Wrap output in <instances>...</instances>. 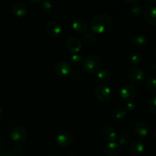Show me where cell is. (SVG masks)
I'll use <instances>...</instances> for the list:
<instances>
[{
	"label": "cell",
	"instance_id": "obj_10",
	"mask_svg": "<svg viewBox=\"0 0 156 156\" xmlns=\"http://www.w3.org/2000/svg\"><path fill=\"white\" fill-rule=\"evenodd\" d=\"M73 30L78 33L83 34L85 33L88 30L89 27V24L85 19L82 18H78L73 21V24H72Z\"/></svg>",
	"mask_w": 156,
	"mask_h": 156
},
{
	"label": "cell",
	"instance_id": "obj_16",
	"mask_svg": "<svg viewBox=\"0 0 156 156\" xmlns=\"http://www.w3.org/2000/svg\"><path fill=\"white\" fill-rule=\"evenodd\" d=\"M102 136L105 138V140L110 142H114V140H117V131L115 130L112 126H107L103 129L102 132Z\"/></svg>",
	"mask_w": 156,
	"mask_h": 156
},
{
	"label": "cell",
	"instance_id": "obj_8",
	"mask_svg": "<svg viewBox=\"0 0 156 156\" xmlns=\"http://www.w3.org/2000/svg\"><path fill=\"white\" fill-rule=\"evenodd\" d=\"M143 17L146 22L151 25H156V5H149L143 12Z\"/></svg>",
	"mask_w": 156,
	"mask_h": 156
},
{
	"label": "cell",
	"instance_id": "obj_21",
	"mask_svg": "<svg viewBox=\"0 0 156 156\" xmlns=\"http://www.w3.org/2000/svg\"><path fill=\"white\" fill-rule=\"evenodd\" d=\"M143 12V6L140 5H134L129 9V13L134 17H138Z\"/></svg>",
	"mask_w": 156,
	"mask_h": 156
},
{
	"label": "cell",
	"instance_id": "obj_33",
	"mask_svg": "<svg viewBox=\"0 0 156 156\" xmlns=\"http://www.w3.org/2000/svg\"><path fill=\"white\" fill-rule=\"evenodd\" d=\"M3 148H4V142H3V140L0 138V154L2 152Z\"/></svg>",
	"mask_w": 156,
	"mask_h": 156
},
{
	"label": "cell",
	"instance_id": "obj_25",
	"mask_svg": "<svg viewBox=\"0 0 156 156\" xmlns=\"http://www.w3.org/2000/svg\"><path fill=\"white\" fill-rule=\"evenodd\" d=\"M70 60L75 66H80L84 62L82 56L78 53L72 55V56L70 57Z\"/></svg>",
	"mask_w": 156,
	"mask_h": 156
},
{
	"label": "cell",
	"instance_id": "obj_17",
	"mask_svg": "<svg viewBox=\"0 0 156 156\" xmlns=\"http://www.w3.org/2000/svg\"><path fill=\"white\" fill-rule=\"evenodd\" d=\"M129 150L133 155L138 156L143 153L145 150V146L143 143L140 141H135L130 145Z\"/></svg>",
	"mask_w": 156,
	"mask_h": 156
},
{
	"label": "cell",
	"instance_id": "obj_1",
	"mask_svg": "<svg viewBox=\"0 0 156 156\" xmlns=\"http://www.w3.org/2000/svg\"><path fill=\"white\" fill-rule=\"evenodd\" d=\"M112 27V19L107 14L101 13L96 15L91 19L90 28L93 33L105 34L108 33Z\"/></svg>",
	"mask_w": 156,
	"mask_h": 156
},
{
	"label": "cell",
	"instance_id": "obj_4",
	"mask_svg": "<svg viewBox=\"0 0 156 156\" xmlns=\"http://www.w3.org/2000/svg\"><path fill=\"white\" fill-rule=\"evenodd\" d=\"M94 94L98 100L101 101H108L111 99L112 92L109 87L101 85L96 87L94 91Z\"/></svg>",
	"mask_w": 156,
	"mask_h": 156
},
{
	"label": "cell",
	"instance_id": "obj_37",
	"mask_svg": "<svg viewBox=\"0 0 156 156\" xmlns=\"http://www.w3.org/2000/svg\"><path fill=\"white\" fill-rule=\"evenodd\" d=\"M154 56H155V61H156V48H155V51H154Z\"/></svg>",
	"mask_w": 156,
	"mask_h": 156
},
{
	"label": "cell",
	"instance_id": "obj_24",
	"mask_svg": "<svg viewBox=\"0 0 156 156\" xmlns=\"http://www.w3.org/2000/svg\"><path fill=\"white\" fill-rule=\"evenodd\" d=\"M129 62H130L133 66H138L139 64L140 63V62H141V57H140V56L139 55V53H133L132 54L129 56Z\"/></svg>",
	"mask_w": 156,
	"mask_h": 156
},
{
	"label": "cell",
	"instance_id": "obj_20",
	"mask_svg": "<svg viewBox=\"0 0 156 156\" xmlns=\"http://www.w3.org/2000/svg\"><path fill=\"white\" fill-rule=\"evenodd\" d=\"M126 114V111L123 108H120V107H117L114 108V109L111 111V116L114 118L117 119V120H120V119L124 118Z\"/></svg>",
	"mask_w": 156,
	"mask_h": 156
},
{
	"label": "cell",
	"instance_id": "obj_7",
	"mask_svg": "<svg viewBox=\"0 0 156 156\" xmlns=\"http://www.w3.org/2000/svg\"><path fill=\"white\" fill-rule=\"evenodd\" d=\"M56 143L61 148H67L70 146L73 143V136L69 132L63 131L58 134L56 137Z\"/></svg>",
	"mask_w": 156,
	"mask_h": 156
},
{
	"label": "cell",
	"instance_id": "obj_27",
	"mask_svg": "<svg viewBox=\"0 0 156 156\" xmlns=\"http://www.w3.org/2000/svg\"><path fill=\"white\" fill-rule=\"evenodd\" d=\"M83 41L85 44H91L92 43H94V41H95V35L93 33H87L86 34H85V36H84Z\"/></svg>",
	"mask_w": 156,
	"mask_h": 156
},
{
	"label": "cell",
	"instance_id": "obj_18",
	"mask_svg": "<svg viewBox=\"0 0 156 156\" xmlns=\"http://www.w3.org/2000/svg\"><path fill=\"white\" fill-rule=\"evenodd\" d=\"M133 45L135 46L138 48H143L145 47L148 44V39L144 35H138L131 39Z\"/></svg>",
	"mask_w": 156,
	"mask_h": 156
},
{
	"label": "cell",
	"instance_id": "obj_22",
	"mask_svg": "<svg viewBox=\"0 0 156 156\" xmlns=\"http://www.w3.org/2000/svg\"><path fill=\"white\" fill-rule=\"evenodd\" d=\"M146 88L151 92L156 94V78L150 77L146 80Z\"/></svg>",
	"mask_w": 156,
	"mask_h": 156
},
{
	"label": "cell",
	"instance_id": "obj_39",
	"mask_svg": "<svg viewBox=\"0 0 156 156\" xmlns=\"http://www.w3.org/2000/svg\"><path fill=\"white\" fill-rule=\"evenodd\" d=\"M2 109L1 106H0V115H1V114H2Z\"/></svg>",
	"mask_w": 156,
	"mask_h": 156
},
{
	"label": "cell",
	"instance_id": "obj_23",
	"mask_svg": "<svg viewBox=\"0 0 156 156\" xmlns=\"http://www.w3.org/2000/svg\"><path fill=\"white\" fill-rule=\"evenodd\" d=\"M129 136L127 133H123L120 134L118 137H117V140H118V144L120 145V146H126L129 143Z\"/></svg>",
	"mask_w": 156,
	"mask_h": 156
},
{
	"label": "cell",
	"instance_id": "obj_38",
	"mask_svg": "<svg viewBox=\"0 0 156 156\" xmlns=\"http://www.w3.org/2000/svg\"><path fill=\"white\" fill-rule=\"evenodd\" d=\"M153 136H154V138H155V140H156V129H155V132H154Z\"/></svg>",
	"mask_w": 156,
	"mask_h": 156
},
{
	"label": "cell",
	"instance_id": "obj_6",
	"mask_svg": "<svg viewBox=\"0 0 156 156\" xmlns=\"http://www.w3.org/2000/svg\"><path fill=\"white\" fill-rule=\"evenodd\" d=\"M137 88L131 84L125 85L121 88L120 91V95L123 100L131 101L136 96Z\"/></svg>",
	"mask_w": 156,
	"mask_h": 156
},
{
	"label": "cell",
	"instance_id": "obj_13",
	"mask_svg": "<svg viewBox=\"0 0 156 156\" xmlns=\"http://www.w3.org/2000/svg\"><path fill=\"white\" fill-rule=\"evenodd\" d=\"M121 152V146L116 142H110L106 145L105 153L108 156H119Z\"/></svg>",
	"mask_w": 156,
	"mask_h": 156
},
{
	"label": "cell",
	"instance_id": "obj_5",
	"mask_svg": "<svg viewBox=\"0 0 156 156\" xmlns=\"http://www.w3.org/2000/svg\"><path fill=\"white\" fill-rule=\"evenodd\" d=\"M27 131L23 126H15L13 129L11 130L10 137L15 143H20L24 142L27 139Z\"/></svg>",
	"mask_w": 156,
	"mask_h": 156
},
{
	"label": "cell",
	"instance_id": "obj_15",
	"mask_svg": "<svg viewBox=\"0 0 156 156\" xmlns=\"http://www.w3.org/2000/svg\"><path fill=\"white\" fill-rule=\"evenodd\" d=\"M66 46L68 50L74 54L79 53L82 49V43L76 37H70L67 41Z\"/></svg>",
	"mask_w": 156,
	"mask_h": 156
},
{
	"label": "cell",
	"instance_id": "obj_12",
	"mask_svg": "<svg viewBox=\"0 0 156 156\" xmlns=\"http://www.w3.org/2000/svg\"><path fill=\"white\" fill-rule=\"evenodd\" d=\"M12 12L15 16L18 17V18H21V17H24V15H27V12H28V9H27V6L24 2H17L14 3L13 5H12Z\"/></svg>",
	"mask_w": 156,
	"mask_h": 156
},
{
	"label": "cell",
	"instance_id": "obj_40",
	"mask_svg": "<svg viewBox=\"0 0 156 156\" xmlns=\"http://www.w3.org/2000/svg\"><path fill=\"white\" fill-rule=\"evenodd\" d=\"M48 156H59V155H48Z\"/></svg>",
	"mask_w": 156,
	"mask_h": 156
},
{
	"label": "cell",
	"instance_id": "obj_14",
	"mask_svg": "<svg viewBox=\"0 0 156 156\" xmlns=\"http://www.w3.org/2000/svg\"><path fill=\"white\" fill-rule=\"evenodd\" d=\"M149 125L145 121H140L136 123L134 126V132L137 136L140 137H144L149 134Z\"/></svg>",
	"mask_w": 156,
	"mask_h": 156
},
{
	"label": "cell",
	"instance_id": "obj_11",
	"mask_svg": "<svg viewBox=\"0 0 156 156\" xmlns=\"http://www.w3.org/2000/svg\"><path fill=\"white\" fill-rule=\"evenodd\" d=\"M46 30L50 36L56 37L62 33V27L56 21H50L46 24Z\"/></svg>",
	"mask_w": 156,
	"mask_h": 156
},
{
	"label": "cell",
	"instance_id": "obj_29",
	"mask_svg": "<svg viewBox=\"0 0 156 156\" xmlns=\"http://www.w3.org/2000/svg\"><path fill=\"white\" fill-rule=\"evenodd\" d=\"M69 75L72 80L75 81V82H77V81H79L81 79L80 73L78 71H72V73Z\"/></svg>",
	"mask_w": 156,
	"mask_h": 156
},
{
	"label": "cell",
	"instance_id": "obj_31",
	"mask_svg": "<svg viewBox=\"0 0 156 156\" xmlns=\"http://www.w3.org/2000/svg\"><path fill=\"white\" fill-rule=\"evenodd\" d=\"M136 108V105L134 103H132V102H129V103L126 105V111H129V112H131V111H133L134 110H135Z\"/></svg>",
	"mask_w": 156,
	"mask_h": 156
},
{
	"label": "cell",
	"instance_id": "obj_32",
	"mask_svg": "<svg viewBox=\"0 0 156 156\" xmlns=\"http://www.w3.org/2000/svg\"><path fill=\"white\" fill-rule=\"evenodd\" d=\"M0 156H16L14 152H12V151L6 150L5 152H2L1 154H0Z\"/></svg>",
	"mask_w": 156,
	"mask_h": 156
},
{
	"label": "cell",
	"instance_id": "obj_3",
	"mask_svg": "<svg viewBox=\"0 0 156 156\" xmlns=\"http://www.w3.org/2000/svg\"><path fill=\"white\" fill-rule=\"evenodd\" d=\"M128 79L129 82L133 85H140V84L143 83L145 80V73L141 69L137 68V67H134V68L131 69L127 74Z\"/></svg>",
	"mask_w": 156,
	"mask_h": 156
},
{
	"label": "cell",
	"instance_id": "obj_26",
	"mask_svg": "<svg viewBox=\"0 0 156 156\" xmlns=\"http://www.w3.org/2000/svg\"><path fill=\"white\" fill-rule=\"evenodd\" d=\"M53 8V4L50 1L44 0L41 2V9L44 12H48Z\"/></svg>",
	"mask_w": 156,
	"mask_h": 156
},
{
	"label": "cell",
	"instance_id": "obj_28",
	"mask_svg": "<svg viewBox=\"0 0 156 156\" xmlns=\"http://www.w3.org/2000/svg\"><path fill=\"white\" fill-rule=\"evenodd\" d=\"M148 106H149L151 112L153 113L154 114H156V95L151 98L149 104H148Z\"/></svg>",
	"mask_w": 156,
	"mask_h": 156
},
{
	"label": "cell",
	"instance_id": "obj_36",
	"mask_svg": "<svg viewBox=\"0 0 156 156\" xmlns=\"http://www.w3.org/2000/svg\"><path fill=\"white\" fill-rule=\"evenodd\" d=\"M30 2H31V3H40V2H41V1H40V0H37V1H30Z\"/></svg>",
	"mask_w": 156,
	"mask_h": 156
},
{
	"label": "cell",
	"instance_id": "obj_35",
	"mask_svg": "<svg viewBox=\"0 0 156 156\" xmlns=\"http://www.w3.org/2000/svg\"><path fill=\"white\" fill-rule=\"evenodd\" d=\"M146 2L149 3V4H152V3H156V0H152V1H149V0H146Z\"/></svg>",
	"mask_w": 156,
	"mask_h": 156
},
{
	"label": "cell",
	"instance_id": "obj_9",
	"mask_svg": "<svg viewBox=\"0 0 156 156\" xmlns=\"http://www.w3.org/2000/svg\"><path fill=\"white\" fill-rule=\"evenodd\" d=\"M72 67L69 62L65 61L57 62L54 66V72L57 76H64L69 75L72 73Z\"/></svg>",
	"mask_w": 156,
	"mask_h": 156
},
{
	"label": "cell",
	"instance_id": "obj_2",
	"mask_svg": "<svg viewBox=\"0 0 156 156\" xmlns=\"http://www.w3.org/2000/svg\"><path fill=\"white\" fill-rule=\"evenodd\" d=\"M84 69L89 74H97L102 66V60L97 55H91L85 59Z\"/></svg>",
	"mask_w": 156,
	"mask_h": 156
},
{
	"label": "cell",
	"instance_id": "obj_41",
	"mask_svg": "<svg viewBox=\"0 0 156 156\" xmlns=\"http://www.w3.org/2000/svg\"><path fill=\"white\" fill-rule=\"evenodd\" d=\"M69 156H76V155H69Z\"/></svg>",
	"mask_w": 156,
	"mask_h": 156
},
{
	"label": "cell",
	"instance_id": "obj_34",
	"mask_svg": "<svg viewBox=\"0 0 156 156\" xmlns=\"http://www.w3.org/2000/svg\"><path fill=\"white\" fill-rule=\"evenodd\" d=\"M126 2L129 3V4H135L137 2V0H126Z\"/></svg>",
	"mask_w": 156,
	"mask_h": 156
},
{
	"label": "cell",
	"instance_id": "obj_30",
	"mask_svg": "<svg viewBox=\"0 0 156 156\" xmlns=\"http://www.w3.org/2000/svg\"><path fill=\"white\" fill-rule=\"evenodd\" d=\"M14 150H15V152L17 154H21L24 151V147L20 143H18L17 145H15V147H14Z\"/></svg>",
	"mask_w": 156,
	"mask_h": 156
},
{
	"label": "cell",
	"instance_id": "obj_19",
	"mask_svg": "<svg viewBox=\"0 0 156 156\" xmlns=\"http://www.w3.org/2000/svg\"><path fill=\"white\" fill-rule=\"evenodd\" d=\"M111 74L110 72L107 69L101 70L97 73V81L100 84H105L110 80Z\"/></svg>",
	"mask_w": 156,
	"mask_h": 156
}]
</instances>
